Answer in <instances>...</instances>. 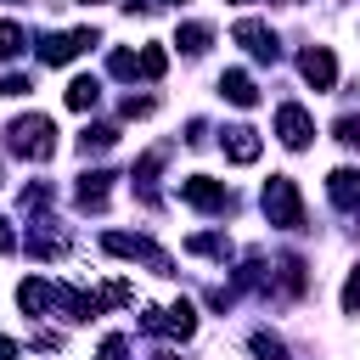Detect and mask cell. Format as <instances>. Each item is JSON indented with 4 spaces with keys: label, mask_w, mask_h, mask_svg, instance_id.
I'll return each instance as SVG.
<instances>
[{
    "label": "cell",
    "mask_w": 360,
    "mask_h": 360,
    "mask_svg": "<svg viewBox=\"0 0 360 360\" xmlns=\"http://www.w3.org/2000/svg\"><path fill=\"white\" fill-rule=\"evenodd\" d=\"M22 208H51V180L45 186H28L22 191Z\"/></svg>",
    "instance_id": "31"
},
{
    "label": "cell",
    "mask_w": 360,
    "mask_h": 360,
    "mask_svg": "<svg viewBox=\"0 0 360 360\" xmlns=\"http://www.w3.org/2000/svg\"><path fill=\"white\" fill-rule=\"evenodd\" d=\"M101 248H107L112 259H146V264H152L158 276H174V270H169V253H163V248H158L152 236H129V231H107V236H101Z\"/></svg>",
    "instance_id": "3"
},
{
    "label": "cell",
    "mask_w": 360,
    "mask_h": 360,
    "mask_svg": "<svg viewBox=\"0 0 360 360\" xmlns=\"http://www.w3.org/2000/svg\"><path fill=\"white\" fill-rule=\"evenodd\" d=\"M169 6H180V0H169Z\"/></svg>",
    "instance_id": "37"
},
{
    "label": "cell",
    "mask_w": 360,
    "mask_h": 360,
    "mask_svg": "<svg viewBox=\"0 0 360 360\" xmlns=\"http://www.w3.org/2000/svg\"><path fill=\"white\" fill-rule=\"evenodd\" d=\"M152 112H158L152 96H124V118H152Z\"/></svg>",
    "instance_id": "28"
},
{
    "label": "cell",
    "mask_w": 360,
    "mask_h": 360,
    "mask_svg": "<svg viewBox=\"0 0 360 360\" xmlns=\"http://www.w3.org/2000/svg\"><path fill=\"white\" fill-rule=\"evenodd\" d=\"M51 298H56V287H51V281H39V276H28V281L17 287V304H22L28 315H39V309H45Z\"/></svg>",
    "instance_id": "19"
},
{
    "label": "cell",
    "mask_w": 360,
    "mask_h": 360,
    "mask_svg": "<svg viewBox=\"0 0 360 360\" xmlns=\"http://www.w3.org/2000/svg\"><path fill=\"white\" fill-rule=\"evenodd\" d=\"M231 39H236V45H242L253 62H276V56H281V39H276V28H264L259 17H242V22L231 28Z\"/></svg>",
    "instance_id": "6"
},
{
    "label": "cell",
    "mask_w": 360,
    "mask_h": 360,
    "mask_svg": "<svg viewBox=\"0 0 360 360\" xmlns=\"http://www.w3.org/2000/svg\"><path fill=\"white\" fill-rule=\"evenodd\" d=\"M112 141H118V129H112V124H90V129H84V135H79V152H84V158H90V152H107V146H112Z\"/></svg>",
    "instance_id": "20"
},
{
    "label": "cell",
    "mask_w": 360,
    "mask_h": 360,
    "mask_svg": "<svg viewBox=\"0 0 360 360\" xmlns=\"http://www.w3.org/2000/svg\"><path fill=\"white\" fill-rule=\"evenodd\" d=\"M174 45H180L186 56H202V51L214 45V28H208V22H180V34H174Z\"/></svg>",
    "instance_id": "16"
},
{
    "label": "cell",
    "mask_w": 360,
    "mask_h": 360,
    "mask_svg": "<svg viewBox=\"0 0 360 360\" xmlns=\"http://www.w3.org/2000/svg\"><path fill=\"white\" fill-rule=\"evenodd\" d=\"M259 202H264V219H270V225L304 231V197H298V180H292V174H270L264 191H259Z\"/></svg>",
    "instance_id": "1"
},
{
    "label": "cell",
    "mask_w": 360,
    "mask_h": 360,
    "mask_svg": "<svg viewBox=\"0 0 360 360\" xmlns=\"http://www.w3.org/2000/svg\"><path fill=\"white\" fill-rule=\"evenodd\" d=\"M22 248H28L34 259H62V253H68V231L45 219V225H34V231H28V242H22Z\"/></svg>",
    "instance_id": "12"
},
{
    "label": "cell",
    "mask_w": 360,
    "mask_h": 360,
    "mask_svg": "<svg viewBox=\"0 0 360 360\" xmlns=\"http://www.w3.org/2000/svg\"><path fill=\"white\" fill-rule=\"evenodd\" d=\"M96 360H129V338L124 332H107L101 349H96Z\"/></svg>",
    "instance_id": "26"
},
{
    "label": "cell",
    "mask_w": 360,
    "mask_h": 360,
    "mask_svg": "<svg viewBox=\"0 0 360 360\" xmlns=\"http://www.w3.org/2000/svg\"><path fill=\"white\" fill-rule=\"evenodd\" d=\"M219 96L231 101V107H259V84L242 73V68H231V73H219Z\"/></svg>",
    "instance_id": "13"
},
{
    "label": "cell",
    "mask_w": 360,
    "mask_h": 360,
    "mask_svg": "<svg viewBox=\"0 0 360 360\" xmlns=\"http://www.w3.org/2000/svg\"><path fill=\"white\" fill-rule=\"evenodd\" d=\"M186 253H202V259H231V236H219V231H197V236H186Z\"/></svg>",
    "instance_id": "18"
},
{
    "label": "cell",
    "mask_w": 360,
    "mask_h": 360,
    "mask_svg": "<svg viewBox=\"0 0 360 360\" xmlns=\"http://www.w3.org/2000/svg\"><path fill=\"white\" fill-rule=\"evenodd\" d=\"M158 360H174V354H158Z\"/></svg>",
    "instance_id": "35"
},
{
    "label": "cell",
    "mask_w": 360,
    "mask_h": 360,
    "mask_svg": "<svg viewBox=\"0 0 360 360\" xmlns=\"http://www.w3.org/2000/svg\"><path fill=\"white\" fill-rule=\"evenodd\" d=\"M84 6H101V0H84Z\"/></svg>",
    "instance_id": "36"
},
{
    "label": "cell",
    "mask_w": 360,
    "mask_h": 360,
    "mask_svg": "<svg viewBox=\"0 0 360 360\" xmlns=\"http://www.w3.org/2000/svg\"><path fill=\"white\" fill-rule=\"evenodd\" d=\"M6 146H11L17 158H34V163H45V158L56 152V124H51L45 112H22V118L6 129Z\"/></svg>",
    "instance_id": "2"
},
{
    "label": "cell",
    "mask_w": 360,
    "mask_h": 360,
    "mask_svg": "<svg viewBox=\"0 0 360 360\" xmlns=\"http://www.w3.org/2000/svg\"><path fill=\"white\" fill-rule=\"evenodd\" d=\"M11 248H17V231H11L6 219H0V253H11Z\"/></svg>",
    "instance_id": "33"
},
{
    "label": "cell",
    "mask_w": 360,
    "mask_h": 360,
    "mask_svg": "<svg viewBox=\"0 0 360 360\" xmlns=\"http://www.w3.org/2000/svg\"><path fill=\"white\" fill-rule=\"evenodd\" d=\"M219 146H225L231 163H259V129H253V124H231V129L219 135Z\"/></svg>",
    "instance_id": "10"
},
{
    "label": "cell",
    "mask_w": 360,
    "mask_h": 360,
    "mask_svg": "<svg viewBox=\"0 0 360 360\" xmlns=\"http://www.w3.org/2000/svg\"><path fill=\"white\" fill-rule=\"evenodd\" d=\"M0 360H17V343L11 338H0Z\"/></svg>",
    "instance_id": "34"
},
{
    "label": "cell",
    "mask_w": 360,
    "mask_h": 360,
    "mask_svg": "<svg viewBox=\"0 0 360 360\" xmlns=\"http://www.w3.org/2000/svg\"><path fill=\"white\" fill-rule=\"evenodd\" d=\"M326 197H332V208L354 214L360 208V169H332L326 174Z\"/></svg>",
    "instance_id": "11"
},
{
    "label": "cell",
    "mask_w": 360,
    "mask_h": 360,
    "mask_svg": "<svg viewBox=\"0 0 360 360\" xmlns=\"http://www.w3.org/2000/svg\"><path fill=\"white\" fill-rule=\"evenodd\" d=\"M304 281H309V276H304V259L287 253V259H281V287H287V292H304Z\"/></svg>",
    "instance_id": "25"
},
{
    "label": "cell",
    "mask_w": 360,
    "mask_h": 360,
    "mask_svg": "<svg viewBox=\"0 0 360 360\" xmlns=\"http://www.w3.org/2000/svg\"><path fill=\"white\" fill-rule=\"evenodd\" d=\"M107 186H112V174H107V169L79 174V208H84V214H101V208H107Z\"/></svg>",
    "instance_id": "14"
},
{
    "label": "cell",
    "mask_w": 360,
    "mask_h": 360,
    "mask_svg": "<svg viewBox=\"0 0 360 360\" xmlns=\"http://www.w3.org/2000/svg\"><path fill=\"white\" fill-rule=\"evenodd\" d=\"M163 158H169V146H152V152H146V158L135 163V191H141L146 202H158V191H152V174L163 169Z\"/></svg>",
    "instance_id": "15"
},
{
    "label": "cell",
    "mask_w": 360,
    "mask_h": 360,
    "mask_svg": "<svg viewBox=\"0 0 360 360\" xmlns=\"http://www.w3.org/2000/svg\"><path fill=\"white\" fill-rule=\"evenodd\" d=\"M28 90H34V84H28L22 73H11V79H0V96H28Z\"/></svg>",
    "instance_id": "32"
},
{
    "label": "cell",
    "mask_w": 360,
    "mask_h": 360,
    "mask_svg": "<svg viewBox=\"0 0 360 360\" xmlns=\"http://www.w3.org/2000/svg\"><path fill=\"white\" fill-rule=\"evenodd\" d=\"M90 45H101V34H96V28H73V34H45L34 51H39L45 68H62V62H73V56L90 51Z\"/></svg>",
    "instance_id": "4"
},
{
    "label": "cell",
    "mask_w": 360,
    "mask_h": 360,
    "mask_svg": "<svg viewBox=\"0 0 360 360\" xmlns=\"http://www.w3.org/2000/svg\"><path fill=\"white\" fill-rule=\"evenodd\" d=\"M298 73H304V84H315V90H332V84H338V56H332L326 45H309V51L298 56Z\"/></svg>",
    "instance_id": "9"
},
{
    "label": "cell",
    "mask_w": 360,
    "mask_h": 360,
    "mask_svg": "<svg viewBox=\"0 0 360 360\" xmlns=\"http://www.w3.org/2000/svg\"><path fill=\"white\" fill-rule=\"evenodd\" d=\"M141 332H163V338H191L197 332V309L180 298L169 309H141Z\"/></svg>",
    "instance_id": "5"
},
{
    "label": "cell",
    "mask_w": 360,
    "mask_h": 360,
    "mask_svg": "<svg viewBox=\"0 0 360 360\" xmlns=\"http://www.w3.org/2000/svg\"><path fill=\"white\" fill-rule=\"evenodd\" d=\"M112 304H129V287H124V281H107V287L96 292V309H112Z\"/></svg>",
    "instance_id": "27"
},
{
    "label": "cell",
    "mask_w": 360,
    "mask_h": 360,
    "mask_svg": "<svg viewBox=\"0 0 360 360\" xmlns=\"http://www.w3.org/2000/svg\"><path fill=\"white\" fill-rule=\"evenodd\" d=\"M107 73H112V79H135V73H141L135 51H112V56H107Z\"/></svg>",
    "instance_id": "24"
},
{
    "label": "cell",
    "mask_w": 360,
    "mask_h": 360,
    "mask_svg": "<svg viewBox=\"0 0 360 360\" xmlns=\"http://www.w3.org/2000/svg\"><path fill=\"white\" fill-rule=\"evenodd\" d=\"M180 197H186L197 214L231 208V191H225V180H214V174H186V180H180Z\"/></svg>",
    "instance_id": "7"
},
{
    "label": "cell",
    "mask_w": 360,
    "mask_h": 360,
    "mask_svg": "<svg viewBox=\"0 0 360 360\" xmlns=\"http://www.w3.org/2000/svg\"><path fill=\"white\" fill-rule=\"evenodd\" d=\"M248 349H253L259 360H287V343H281L276 332H253V338H248Z\"/></svg>",
    "instance_id": "21"
},
{
    "label": "cell",
    "mask_w": 360,
    "mask_h": 360,
    "mask_svg": "<svg viewBox=\"0 0 360 360\" xmlns=\"http://www.w3.org/2000/svg\"><path fill=\"white\" fill-rule=\"evenodd\" d=\"M135 62H141V79H163V68H169V51H163V45H146Z\"/></svg>",
    "instance_id": "23"
},
{
    "label": "cell",
    "mask_w": 360,
    "mask_h": 360,
    "mask_svg": "<svg viewBox=\"0 0 360 360\" xmlns=\"http://www.w3.org/2000/svg\"><path fill=\"white\" fill-rule=\"evenodd\" d=\"M332 135H338L343 146H360V118H338V124H332Z\"/></svg>",
    "instance_id": "29"
},
{
    "label": "cell",
    "mask_w": 360,
    "mask_h": 360,
    "mask_svg": "<svg viewBox=\"0 0 360 360\" xmlns=\"http://www.w3.org/2000/svg\"><path fill=\"white\" fill-rule=\"evenodd\" d=\"M343 309H349V315L360 309V264H354V270H349V281H343Z\"/></svg>",
    "instance_id": "30"
},
{
    "label": "cell",
    "mask_w": 360,
    "mask_h": 360,
    "mask_svg": "<svg viewBox=\"0 0 360 360\" xmlns=\"http://www.w3.org/2000/svg\"><path fill=\"white\" fill-rule=\"evenodd\" d=\"M276 135H281V146L304 152V146L315 141V124H309V112H304L298 101H281V107H276Z\"/></svg>",
    "instance_id": "8"
},
{
    "label": "cell",
    "mask_w": 360,
    "mask_h": 360,
    "mask_svg": "<svg viewBox=\"0 0 360 360\" xmlns=\"http://www.w3.org/2000/svg\"><path fill=\"white\" fill-rule=\"evenodd\" d=\"M22 45H28V34H22L17 22H0V62H17Z\"/></svg>",
    "instance_id": "22"
},
{
    "label": "cell",
    "mask_w": 360,
    "mask_h": 360,
    "mask_svg": "<svg viewBox=\"0 0 360 360\" xmlns=\"http://www.w3.org/2000/svg\"><path fill=\"white\" fill-rule=\"evenodd\" d=\"M96 101H101V79H96V73H84V79L68 84V107H73V112H90Z\"/></svg>",
    "instance_id": "17"
}]
</instances>
